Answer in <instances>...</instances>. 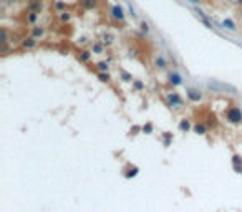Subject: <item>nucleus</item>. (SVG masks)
Wrapping results in <instances>:
<instances>
[{
    "label": "nucleus",
    "instance_id": "nucleus-9",
    "mask_svg": "<svg viewBox=\"0 0 242 212\" xmlns=\"http://www.w3.org/2000/svg\"><path fill=\"white\" fill-rule=\"evenodd\" d=\"M179 129L181 131H184V133H187L191 129V123H189V119H181V123H179Z\"/></svg>",
    "mask_w": 242,
    "mask_h": 212
},
{
    "label": "nucleus",
    "instance_id": "nucleus-14",
    "mask_svg": "<svg viewBox=\"0 0 242 212\" xmlns=\"http://www.w3.org/2000/svg\"><path fill=\"white\" fill-rule=\"evenodd\" d=\"M90 58H91V53L86 51V50H83V51L78 55V60H80V61H88Z\"/></svg>",
    "mask_w": 242,
    "mask_h": 212
},
{
    "label": "nucleus",
    "instance_id": "nucleus-27",
    "mask_svg": "<svg viewBox=\"0 0 242 212\" xmlns=\"http://www.w3.org/2000/svg\"><path fill=\"white\" fill-rule=\"evenodd\" d=\"M141 30H143V32H146V33L149 32V25H148L146 22H141Z\"/></svg>",
    "mask_w": 242,
    "mask_h": 212
},
{
    "label": "nucleus",
    "instance_id": "nucleus-15",
    "mask_svg": "<svg viewBox=\"0 0 242 212\" xmlns=\"http://www.w3.org/2000/svg\"><path fill=\"white\" fill-rule=\"evenodd\" d=\"M81 3H83V7L88 8V10L96 7V0H81Z\"/></svg>",
    "mask_w": 242,
    "mask_h": 212
},
{
    "label": "nucleus",
    "instance_id": "nucleus-33",
    "mask_svg": "<svg viewBox=\"0 0 242 212\" xmlns=\"http://www.w3.org/2000/svg\"><path fill=\"white\" fill-rule=\"evenodd\" d=\"M239 3H240V5H242V0H239Z\"/></svg>",
    "mask_w": 242,
    "mask_h": 212
},
{
    "label": "nucleus",
    "instance_id": "nucleus-19",
    "mask_svg": "<svg viewBox=\"0 0 242 212\" xmlns=\"http://www.w3.org/2000/svg\"><path fill=\"white\" fill-rule=\"evenodd\" d=\"M143 133H146V134H151V133H153V124H151V123L144 124V126H143Z\"/></svg>",
    "mask_w": 242,
    "mask_h": 212
},
{
    "label": "nucleus",
    "instance_id": "nucleus-4",
    "mask_svg": "<svg viewBox=\"0 0 242 212\" xmlns=\"http://www.w3.org/2000/svg\"><path fill=\"white\" fill-rule=\"evenodd\" d=\"M168 101L171 103L173 106H181L182 104V99L177 93H168Z\"/></svg>",
    "mask_w": 242,
    "mask_h": 212
},
{
    "label": "nucleus",
    "instance_id": "nucleus-11",
    "mask_svg": "<svg viewBox=\"0 0 242 212\" xmlns=\"http://www.w3.org/2000/svg\"><path fill=\"white\" fill-rule=\"evenodd\" d=\"M222 27H226V28H229L231 32H235V23L231 20V18H226L224 22H222Z\"/></svg>",
    "mask_w": 242,
    "mask_h": 212
},
{
    "label": "nucleus",
    "instance_id": "nucleus-17",
    "mask_svg": "<svg viewBox=\"0 0 242 212\" xmlns=\"http://www.w3.org/2000/svg\"><path fill=\"white\" fill-rule=\"evenodd\" d=\"M156 66H158V68H166V60H164L163 56L156 58Z\"/></svg>",
    "mask_w": 242,
    "mask_h": 212
},
{
    "label": "nucleus",
    "instance_id": "nucleus-26",
    "mask_svg": "<svg viewBox=\"0 0 242 212\" xmlns=\"http://www.w3.org/2000/svg\"><path fill=\"white\" fill-rule=\"evenodd\" d=\"M61 22H68L70 20V13H66V12H63V13H61Z\"/></svg>",
    "mask_w": 242,
    "mask_h": 212
},
{
    "label": "nucleus",
    "instance_id": "nucleus-32",
    "mask_svg": "<svg viewBox=\"0 0 242 212\" xmlns=\"http://www.w3.org/2000/svg\"><path fill=\"white\" fill-rule=\"evenodd\" d=\"M7 2H18V0H7Z\"/></svg>",
    "mask_w": 242,
    "mask_h": 212
},
{
    "label": "nucleus",
    "instance_id": "nucleus-10",
    "mask_svg": "<svg viewBox=\"0 0 242 212\" xmlns=\"http://www.w3.org/2000/svg\"><path fill=\"white\" fill-rule=\"evenodd\" d=\"M28 7H30L33 12H40L42 10V2L40 0H32V2L28 3Z\"/></svg>",
    "mask_w": 242,
    "mask_h": 212
},
{
    "label": "nucleus",
    "instance_id": "nucleus-6",
    "mask_svg": "<svg viewBox=\"0 0 242 212\" xmlns=\"http://www.w3.org/2000/svg\"><path fill=\"white\" fill-rule=\"evenodd\" d=\"M35 45H37V38H33V37H28L22 42V46L27 48V50H30V48H33Z\"/></svg>",
    "mask_w": 242,
    "mask_h": 212
},
{
    "label": "nucleus",
    "instance_id": "nucleus-30",
    "mask_svg": "<svg viewBox=\"0 0 242 212\" xmlns=\"http://www.w3.org/2000/svg\"><path fill=\"white\" fill-rule=\"evenodd\" d=\"M139 129H143V128H139V126H134V128H131V133H133V134H136V133L139 131Z\"/></svg>",
    "mask_w": 242,
    "mask_h": 212
},
{
    "label": "nucleus",
    "instance_id": "nucleus-3",
    "mask_svg": "<svg viewBox=\"0 0 242 212\" xmlns=\"http://www.w3.org/2000/svg\"><path fill=\"white\" fill-rule=\"evenodd\" d=\"M111 17H113L114 20H119V22L124 20V10L121 8V5H113L111 7Z\"/></svg>",
    "mask_w": 242,
    "mask_h": 212
},
{
    "label": "nucleus",
    "instance_id": "nucleus-22",
    "mask_svg": "<svg viewBox=\"0 0 242 212\" xmlns=\"http://www.w3.org/2000/svg\"><path fill=\"white\" fill-rule=\"evenodd\" d=\"M93 50H95L96 53H101V51H103V45H101V43H95V45H93Z\"/></svg>",
    "mask_w": 242,
    "mask_h": 212
},
{
    "label": "nucleus",
    "instance_id": "nucleus-20",
    "mask_svg": "<svg viewBox=\"0 0 242 212\" xmlns=\"http://www.w3.org/2000/svg\"><path fill=\"white\" fill-rule=\"evenodd\" d=\"M138 167H131V169H129V172H126V177H128V179H129V177H134V176H136L138 174Z\"/></svg>",
    "mask_w": 242,
    "mask_h": 212
},
{
    "label": "nucleus",
    "instance_id": "nucleus-29",
    "mask_svg": "<svg viewBox=\"0 0 242 212\" xmlns=\"http://www.w3.org/2000/svg\"><path fill=\"white\" fill-rule=\"evenodd\" d=\"M55 7L58 8V10H61V8H63V7H65V3H63V2H58V3H56V5H55Z\"/></svg>",
    "mask_w": 242,
    "mask_h": 212
},
{
    "label": "nucleus",
    "instance_id": "nucleus-1",
    "mask_svg": "<svg viewBox=\"0 0 242 212\" xmlns=\"http://www.w3.org/2000/svg\"><path fill=\"white\" fill-rule=\"evenodd\" d=\"M226 118H227V121H229V123L237 124V123H240V121H242V111H240L239 108H237V106H232V108L227 109Z\"/></svg>",
    "mask_w": 242,
    "mask_h": 212
},
{
    "label": "nucleus",
    "instance_id": "nucleus-28",
    "mask_svg": "<svg viewBox=\"0 0 242 212\" xmlns=\"http://www.w3.org/2000/svg\"><path fill=\"white\" fill-rule=\"evenodd\" d=\"M128 8H129V15H131L133 18H136L138 15H136V12H134V8H133V5H129Z\"/></svg>",
    "mask_w": 242,
    "mask_h": 212
},
{
    "label": "nucleus",
    "instance_id": "nucleus-2",
    "mask_svg": "<svg viewBox=\"0 0 242 212\" xmlns=\"http://www.w3.org/2000/svg\"><path fill=\"white\" fill-rule=\"evenodd\" d=\"M186 95L187 98H189L192 103H199V101L202 99V95L199 90H194V88H186Z\"/></svg>",
    "mask_w": 242,
    "mask_h": 212
},
{
    "label": "nucleus",
    "instance_id": "nucleus-21",
    "mask_svg": "<svg viewBox=\"0 0 242 212\" xmlns=\"http://www.w3.org/2000/svg\"><path fill=\"white\" fill-rule=\"evenodd\" d=\"M103 43L105 45H111V43H113V37L111 35H103Z\"/></svg>",
    "mask_w": 242,
    "mask_h": 212
},
{
    "label": "nucleus",
    "instance_id": "nucleus-12",
    "mask_svg": "<svg viewBox=\"0 0 242 212\" xmlns=\"http://www.w3.org/2000/svg\"><path fill=\"white\" fill-rule=\"evenodd\" d=\"M194 131H196L197 134H204V133L207 131V128H206V124L197 123V124H194Z\"/></svg>",
    "mask_w": 242,
    "mask_h": 212
},
{
    "label": "nucleus",
    "instance_id": "nucleus-24",
    "mask_svg": "<svg viewBox=\"0 0 242 212\" xmlns=\"http://www.w3.org/2000/svg\"><path fill=\"white\" fill-rule=\"evenodd\" d=\"M121 76H123L124 81H131V80H133V76L129 75V73H126V71H123V73H121Z\"/></svg>",
    "mask_w": 242,
    "mask_h": 212
},
{
    "label": "nucleus",
    "instance_id": "nucleus-13",
    "mask_svg": "<svg viewBox=\"0 0 242 212\" xmlns=\"http://www.w3.org/2000/svg\"><path fill=\"white\" fill-rule=\"evenodd\" d=\"M173 141V133H163V143L164 146H169Z\"/></svg>",
    "mask_w": 242,
    "mask_h": 212
},
{
    "label": "nucleus",
    "instance_id": "nucleus-8",
    "mask_svg": "<svg viewBox=\"0 0 242 212\" xmlns=\"http://www.w3.org/2000/svg\"><path fill=\"white\" fill-rule=\"evenodd\" d=\"M232 164H234V169H235V171L242 172V157L234 156V157H232Z\"/></svg>",
    "mask_w": 242,
    "mask_h": 212
},
{
    "label": "nucleus",
    "instance_id": "nucleus-18",
    "mask_svg": "<svg viewBox=\"0 0 242 212\" xmlns=\"http://www.w3.org/2000/svg\"><path fill=\"white\" fill-rule=\"evenodd\" d=\"M37 18H38V13H37V12H32L30 15H28L27 22H28V23H35V22H37Z\"/></svg>",
    "mask_w": 242,
    "mask_h": 212
},
{
    "label": "nucleus",
    "instance_id": "nucleus-16",
    "mask_svg": "<svg viewBox=\"0 0 242 212\" xmlns=\"http://www.w3.org/2000/svg\"><path fill=\"white\" fill-rule=\"evenodd\" d=\"M96 66H98L100 73H108V68H110V66H108V63H106V61H100Z\"/></svg>",
    "mask_w": 242,
    "mask_h": 212
},
{
    "label": "nucleus",
    "instance_id": "nucleus-5",
    "mask_svg": "<svg viewBox=\"0 0 242 212\" xmlns=\"http://www.w3.org/2000/svg\"><path fill=\"white\" fill-rule=\"evenodd\" d=\"M169 83H171L173 86H179L182 85V78L179 73H169Z\"/></svg>",
    "mask_w": 242,
    "mask_h": 212
},
{
    "label": "nucleus",
    "instance_id": "nucleus-25",
    "mask_svg": "<svg viewBox=\"0 0 242 212\" xmlns=\"http://www.w3.org/2000/svg\"><path fill=\"white\" fill-rule=\"evenodd\" d=\"M133 83H134V88H136V90H143L144 88V85L141 83V81H138V80H134Z\"/></svg>",
    "mask_w": 242,
    "mask_h": 212
},
{
    "label": "nucleus",
    "instance_id": "nucleus-7",
    "mask_svg": "<svg viewBox=\"0 0 242 212\" xmlns=\"http://www.w3.org/2000/svg\"><path fill=\"white\" fill-rule=\"evenodd\" d=\"M43 33H45V28H43V27L35 25L32 28V37L33 38H40V37H43Z\"/></svg>",
    "mask_w": 242,
    "mask_h": 212
},
{
    "label": "nucleus",
    "instance_id": "nucleus-31",
    "mask_svg": "<svg viewBox=\"0 0 242 212\" xmlns=\"http://www.w3.org/2000/svg\"><path fill=\"white\" fill-rule=\"evenodd\" d=\"M191 2H192V3H199V0H191Z\"/></svg>",
    "mask_w": 242,
    "mask_h": 212
},
{
    "label": "nucleus",
    "instance_id": "nucleus-23",
    "mask_svg": "<svg viewBox=\"0 0 242 212\" xmlns=\"http://www.w3.org/2000/svg\"><path fill=\"white\" fill-rule=\"evenodd\" d=\"M98 78H100L101 81H110V75H108V73H100Z\"/></svg>",
    "mask_w": 242,
    "mask_h": 212
}]
</instances>
